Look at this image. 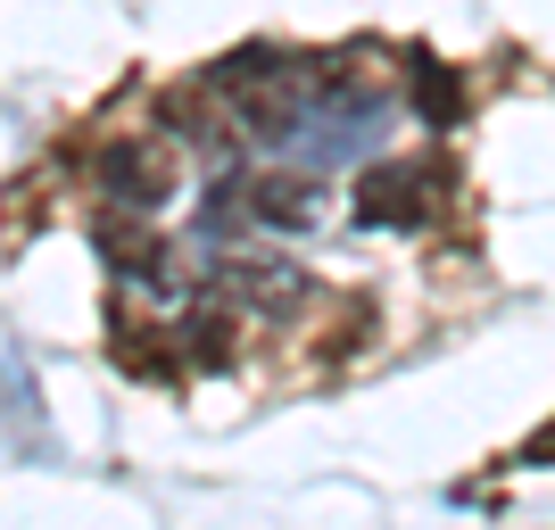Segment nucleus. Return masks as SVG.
Segmentation results:
<instances>
[{"label": "nucleus", "instance_id": "6", "mask_svg": "<svg viewBox=\"0 0 555 530\" xmlns=\"http://www.w3.org/2000/svg\"><path fill=\"white\" fill-rule=\"evenodd\" d=\"M208 290H216L224 307H241V315H249V307H291L307 282H299V266H291V257H216Z\"/></svg>", "mask_w": 555, "mask_h": 530}, {"label": "nucleus", "instance_id": "3", "mask_svg": "<svg viewBox=\"0 0 555 530\" xmlns=\"http://www.w3.org/2000/svg\"><path fill=\"white\" fill-rule=\"evenodd\" d=\"M175 174H183V158H175L166 133H108L92 150L100 199H116L125 216H158L166 199H175Z\"/></svg>", "mask_w": 555, "mask_h": 530}, {"label": "nucleus", "instance_id": "8", "mask_svg": "<svg viewBox=\"0 0 555 530\" xmlns=\"http://www.w3.org/2000/svg\"><path fill=\"white\" fill-rule=\"evenodd\" d=\"M175 340H183L191 373H224V365H232V348H241V307H224L216 290H208V299H191L183 323H175Z\"/></svg>", "mask_w": 555, "mask_h": 530}, {"label": "nucleus", "instance_id": "1", "mask_svg": "<svg viewBox=\"0 0 555 530\" xmlns=\"http://www.w3.org/2000/svg\"><path fill=\"white\" fill-rule=\"evenodd\" d=\"M208 92L224 100L232 133L241 141H291L299 133L307 100H315V59H291V50H232L208 67Z\"/></svg>", "mask_w": 555, "mask_h": 530}, {"label": "nucleus", "instance_id": "9", "mask_svg": "<svg viewBox=\"0 0 555 530\" xmlns=\"http://www.w3.org/2000/svg\"><path fill=\"white\" fill-rule=\"evenodd\" d=\"M406 100H415V116L431 125V133H456V116L473 108L464 75H456V67H440L431 50H415V67H406Z\"/></svg>", "mask_w": 555, "mask_h": 530}, {"label": "nucleus", "instance_id": "2", "mask_svg": "<svg viewBox=\"0 0 555 530\" xmlns=\"http://www.w3.org/2000/svg\"><path fill=\"white\" fill-rule=\"evenodd\" d=\"M456 208V158L448 150H423V158H390V166H365L357 183V224H390V232H423Z\"/></svg>", "mask_w": 555, "mask_h": 530}, {"label": "nucleus", "instance_id": "4", "mask_svg": "<svg viewBox=\"0 0 555 530\" xmlns=\"http://www.w3.org/2000/svg\"><path fill=\"white\" fill-rule=\"evenodd\" d=\"M315 199H324V183L315 174H249L241 191H216V224L224 216H257V224H282V232H299L315 224Z\"/></svg>", "mask_w": 555, "mask_h": 530}, {"label": "nucleus", "instance_id": "10", "mask_svg": "<svg viewBox=\"0 0 555 530\" xmlns=\"http://www.w3.org/2000/svg\"><path fill=\"white\" fill-rule=\"evenodd\" d=\"M514 464H555V415L539 423V431L522 439V448H514Z\"/></svg>", "mask_w": 555, "mask_h": 530}, {"label": "nucleus", "instance_id": "7", "mask_svg": "<svg viewBox=\"0 0 555 530\" xmlns=\"http://www.w3.org/2000/svg\"><path fill=\"white\" fill-rule=\"evenodd\" d=\"M100 257H108L116 274H133V282H166L175 274V241L166 232H150V216H100Z\"/></svg>", "mask_w": 555, "mask_h": 530}, {"label": "nucleus", "instance_id": "5", "mask_svg": "<svg viewBox=\"0 0 555 530\" xmlns=\"http://www.w3.org/2000/svg\"><path fill=\"white\" fill-rule=\"evenodd\" d=\"M108 357H116L125 373H141V382H191L183 340H175L166 323L133 315V307H116V315H108Z\"/></svg>", "mask_w": 555, "mask_h": 530}]
</instances>
